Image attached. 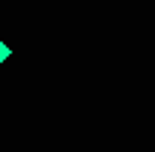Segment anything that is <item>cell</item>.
I'll use <instances>...</instances> for the list:
<instances>
[{
    "mask_svg": "<svg viewBox=\"0 0 155 152\" xmlns=\"http://www.w3.org/2000/svg\"><path fill=\"white\" fill-rule=\"evenodd\" d=\"M9 54H12V51H9V45H6V42H0V63H6Z\"/></svg>",
    "mask_w": 155,
    "mask_h": 152,
    "instance_id": "6da1fadb",
    "label": "cell"
}]
</instances>
